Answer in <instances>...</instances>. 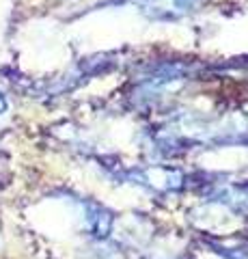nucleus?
<instances>
[{"mask_svg":"<svg viewBox=\"0 0 248 259\" xmlns=\"http://www.w3.org/2000/svg\"><path fill=\"white\" fill-rule=\"evenodd\" d=\"M5 106H7V104H5V100H3V97H0V112L5 110Z\"/></svg>","mask_w":248,"mask_h":259,"instance_id":"1","label":"nucleus"}]
</instances>
